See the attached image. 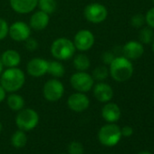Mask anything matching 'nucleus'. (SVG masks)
Masks as SVG:
<instances>
[{
	"label": "nucleus",
	"instance_id": "39448f33",
	"mask_svg": "<svg viewBox=\"0 0 154 154\" xmlns=\"http://www.w3.org/2000/svg\"><path fill=\"white\" fill-rule=\"evenodd\" d=\"M38 122V113L34 109L30 108L22 109L16 117V123L17 127L24 131L34 130L37 126Z\"/></svg>",
	"mask_w": 154,
	"mask_h": 154
},
{
	"label": "nucleus",
	"instance_id": "a211bd4d",
	"mask_svg": "<svg viewBox=\"0 0 154 154\" xmlns=\"http://www.w3.org/2000/svg\"><path fill=\"white\" fill-rule=\"evenodd\" d=\"M0 60L7 68L17 67L21 63V55L17 50L8 49L1 54Z\"/></svg>",
	"mask_w": 154,
	"mask_h": 154
},
{
	"label": "nucleus",
	"instance_id": "bb28decb",
	"mask_svg": "<svg viewBox=\"0 0 154 154\" xmlns=\"http://www.w3.org/2000/svg\"><path fill=\"white\" fill-rule=\"evenodd\" d=\"M145 23V17L140 15V14H137V15H134L132 17H131V24L132 26L136 27V28H140Z\"/></svg>",
	"mask_w": 154,
	"mask_h": 154
},
{
	"label": "nucleus",
	"instance_id": "aec40b11",
	"mask_svg": "<svg viewBox=\"0 0 154 154\" xmlns=\"http://www.w3.org/2000/svg\"><path fill=\"white\" fill-rule=\"evenodd\" d=\"M47 73L55 78H61L65 73V68L59 61H48Z\"/></svg>",
	"mask_w": 154,
	"mask_h": 154
},
{
	"label": "nucleus",
	"instance_id": "c756f323",
	"mask_svg": "<svg viewBox=\"0 0 154 154\" xmlns=\"http://www.w3.org/2000/svg\"><path fill=\"white\" fill-rule=\"evenodd\" d=\"M145 22L150 28H154V8L147 12L145 16Z\"/></svg>",
	"mask_w": 154,
	"mask_h": 154
},
{
	"label": "nucleus",
	"instance_id": "f704fd0d",
	"mask_svg": "<svg viewBox=\"0 0 154 154\" xmlns=\"http://www.w3.org/2000/svg\"><path fill=\"white\" fill-rule=\"evenodd\" d=\"M139 154H151L150 152H149V151H145V150H143V151H140Z\"/></svg>",
	"mask_w": 154,
	"mask_h": 154
},
{
	"label": "nucleus",
	"instance_id": "473e14b6",
	"mask_svg": "<svg viewBox=\"0 0 154 154\" xmlns=\"http://www.w3.org/2000/svg\"><path fill=\"white\" fill-rule=\"evenodd\" d=\"M6 95H7L6 90L1 86V85H0V103L3 102L6 99Z\"/></svg>",
	"mask_w": 154,
	"mask_h": 154
},
{
	"label": "nucleus",
	"instance_id": "b1692460",
	"mask_svg": "<svg viewBox=\"0 0 154 154\" xmlns=\"http://www.w3.org/2000/svg\"><path fill=\"white\" fill-rule=\"evenodd\" d=\"M109 75V69L104 65H99L93 71V78L95 81H103Z\"/></svg>",
	"mask_w": 154,
	"mask_h": 154
},
{
	"label": "nucleus",
	"instance_id": "9b49d317",
	"mask_svg": "<svg viewBox=\"0 0 154 154\" xmlns=\"http://www.w3.org/2000/svg\"><path fill=\"white\" fill-rule=\"evenodd\" d=\"M68 107L75 112H82L88 109L90 100L85 93L77 92L71 94L67 100Z\"/></svg>",
	"mask_w": 154,
	"mask_h": 154
},
{
	"label": "nucleus",
	"instance_id": "cd10ccee",
	"mask_svg": "<svg viewBox=\"0 0 154 154\" xmlns=\"http://www.w3.org/2000/svg\"><path fill=\"white\" fill-rule=\"evenodd\" d=\"M8 29H9V26L7 21L4 20L3 18H0V41L4 40L8 36Z\"/></svg>",
	"mask_w": 154,
	"mask_h": 154
},
{
	"label": "nucleus",
	"instance_id": "4be33fe9",
	"mask_svg": "<svg viewBox=\"0 0 154 154\" xmlns=\"http://www.w3.org/2000/svg\"><path fill=\"white\" fill-rule=\"evenodd\" d=\"M26 142H27V137L24 131L19 130L12 135L11 143L15 148H17V149L23 148L26 146Z\"/></svg>",
	"mask_w": 154,
	"mask_h": 154
},
{
	"label": "nucleus",
	"instance_id": "9d476101",
	"mask_svg": "<svg viewBox=\"0 0 154 154\" xmlns=\"http://www.w3.org/2000/svg\"><path fill=\"white\" fill-rule=\"evenodd\" d=\"M8 35L14 41L23 42L30 37L31 27L23 21H17L9 26Z\"/></svg>",
	"mask_w": 154,
	"mask_h": 154
},
{
	"label": "nucleus",
	"instance_id": "ea45409f",
	"mask_svg": "<svg viewBox=\"0 0 154 154\" xmlns=\"http://www.w3.org/2000/svg\"><path fill=\"white\" fill-rule=\"evenodd\" d=\"M153 97H154V94H153Z\"/></svg>",
	"mask_w": 154,
	"mask_h": 154
},
{
	"label": "nucleus",
	"instance_id": "423d86ee",
	"mask_svg": "<svg viewBox=\"0 0 154 154\" xmlns=\"http://www.w3.org/2000/svg\"><path fill=\"white\" fill-rule=\"evenodd\" d=\"M70 84L76 92L86 93L92 90V88L94 87V80L93 76L86 72L78 71L71 76Z\"/></svg>",
	"mask_w": 154,
	"mask_h": 154
},
{
	"label": "nucleus",
	"instance_id": "2eb2a0df",
	"mask_svg": "<svg viewBox=\"0 0 154 154\" xmlns=\"http://www.w3.org/2000/svg\"><path fill=\"white\" fill-rule=\"evenodd\" d=\"M122 52L124 57L128 58L129 60H136L140 58L144 52V48L140 42L137 41H130L126 43L122 48Z\"/></svg>",
	"mask_w": 154,
	"mask_h": 154
},
{
	"label": "nucleus",
	"instance_id": "72a5a7b5",
	"mask_svg": "<svg viewBox=\"0 0 154 154\" xmlns=\"http://www.w3.org/2000/svg\"><path fill=\"white\" fill-rule=\"evenodd\" d=\"M3 68H4V65H3L1 60H0V75H1V73L3 72Z\"/></svg>",
	"mask_w": 154,
	"mask_h": 154
},
{
	"label": "nucleus",
	"instance_id": "58836bf2",
	"mask_svg": "<svg viewBox=\"0 0 154 154\" xmlns=\"http://www.w3.org/2000/svg\"><path fill=\"white\" fill-rule=\"evenodd\" d=\"M60 154H65V153H60Z\"/></svg>",
	"mask_w": 154,
	"mask_h": 154
},
{
	"label": "nucleus",
	"instance_id": "0eeeda50",
	"mask_svg": "<svg viewBox=\"0 0 154 154\" xmlns=\"http://www.w3.org/2000/svg\"><path fill=\"white\" fill-rule=\"evenodd\" d=\"M84 15L85 19L90 23L100 24L107 18L108 11L103 5L99 3H92L85 7Z\"/></svg>",
	"mask_w": 154,
	"mask_h": 154
},
{
	"label": "nucleus",
	"instance_id": "7c9ffc66",
	"mask_svg": "<svg viewBox=\"0 0 154 154\" xmlns=\"http://www.w3.org/2000/svg\"><path fill=\"white\" fill-rule=\"evenodd\" d=\"M102 58H103V63H104L105 64H109V65H110L111 63H112V62L113 61V59L115 58V56H114V54H113L112 52L107 51V52L103 53Z\"/></svg>",
	"mask_w": 154,
	"mask_h": 154
},
{
	"label": "nucleus",
	"instance_id": "4c0bfd02",
	"mask_svg": "<svg viewBox=\"0 0 154 154\" xmlns=\"http://www.w3.org/2000/svg\"><path fill=\"white\" fill-rule=\"evenodd\" d=\"M152 3H153V4H154V0H152Z\"/></svg>",
	"mask_w": 154,
	"mask_h": 154
},
{
	"label": "nucleus",
	"instance_id": "6ab92c4d",
	"mask_svg": "<svg viewBox=\"0 0 154 154\" xmlns=\"http://www.w3.org/2000/svg\"><path fill=\"white\" fill-rule=\"evenodd\" d=\"M7 103L8 107L15 112H19L22 109H24L25 106V100L24 98L15 93H11L10 95H8L7 99Z\"/></svg>",
	"mask_w": 154,
	"mask_h": 154
},
{
	"label": "nucleus",
	"instance_id": "20e7f679",
	"mask_svg": "<svg viewBox=\"0 0 154 154\" xmlns=\"http://www.w3.org/2000/svg\"><path fill=\"white\" fill-rule=\"evenodd\" d=\"M122 138V132L119 126L114 123H109L103 126L98 132L100 142L107 147L115 146Z\"/></svg>",
	"mask_w": 154,
	"mask_h": 154
},
{
	"label": "nucleus",
	"instance_id": "dca6fc26",
	"mask_svg": "<svg viewBox=\"0 0 154 154\" xmlns=\"http://www.w3.org/2000/svg\"><path fill=\"white\" fill-rule=\"evenodd\" d=\"M49 21H50L49 15L39 10L31 16L29 26L32 29L35 31H42L47 27Z\"/></svg>",
	"mask_w": 154,
	"mask_h": 154
},
{
	"label": "nucleus",
	"instance_id": "c9c22d12",
	"mask_svg": "<svg viewBox=\"0 0 154 154\" xmlns=\"http://www.w3.org/2000/svg\"><path fill=\"white\" fill-rule=\"evenodd\" d=\"M2 129H3V125H2V123L0 122V132L2 131Z\"/></svg>",
	"mask_w": 154,
	"mask_h": 154
},
{
	"label": "nucleus",
	"instance_id": "1a4fd4ad",
	"mask_svg": "<svg viewBox=\"0 0 154 154\" xmlns=\"http://www.w3.org/2000/svg\"><path fill=\"white\" fill-rule=\"evenodd\" d=\"M94 42L95 38L94 34L87 29L79 30L73 37V45L75 46V49L81 52L90 50L94 46Z\"/></svg>",
	"mask_w": 154,
	"mask_h": 154
},
{
	"label": "nucleus",
	"instance_id": "6e6552de",
	"mask_svg": "<svg viewBox=\"0 0 154 154\" xmlns=\"http://www.w3.org/2000/svg\"><path fill=\"white\" fill-rule=\"evenodd\" d=\"M64 94L63 85L57 79L48 80L43 87L44 97L49 102L59 101Z\"/></svg>",
	"mask_w": 154,
	"mask_h": 154
},
{
	"label": "nucleus",
	"instance_id": "f257e3e1",
	"mask_svg": "<svg viewBox=\"0 0 154 154\" xmlns=\"http://www.w3.org/2000/svg\"><path fill=\"white\" fill-rule=\"evenodd\" d=\"M26 75L24 72L17 68H8L1 73L0 85L7 93H16L19 91L25 85Z\"/></svg>",
	"mask_w": 154,
	"mask_h": 154
},
{
	"label": "nucleus",
	"instance_id": "a878e982",
	"mask_svg": "<svg viewBox=\"0 0 154 154\" xmlns=\"http://www.w3.org/2000/svg\"><path fill=\"white\" fill-rule=\"evenodd\" d=\"M69 154H84V147L79 141H72L68 147Z\"/></svg>",
	"mask_w": 154,
	"mask_h": 154
},
{
	"label": "nucleus",
	"instance_id": "f3484780",
	"mask_svg": "<svg viewBox=\"0 0 154 154\" xmlns=\"http://www.w3.org/2000/svg\"><path fill=\"white\" fill-rule=\"evenodd\" d=\"M102 116L109 123H113L120 119L121 109L116 103H108L102 109Z\"/></svg>",
	"mask_w": 154,
	"mask_h": 154
},
{
	"label": "nucleus",
	"instance_id": "412c9836",
	"mask_svg": "<svg viewBox=\"0 0 154 154\" xmlns=\"http://www.w3.org/2000/svg\"><path fill=\"white\" fill-rule=\"evenodd\" d=\"M72 63H73L74 68L77 71H80V72H85L87 69H89V67L91 65V62H90L89 57L84 54H77L73 58Z\"/></svg>",
	"mask_w": 154,
	"mask_h": 154
},
{
	"label": "nucleus",
	"instance_id": "ddd939ff",
	"mask_svg": "<svg viewBox=\"0 0 154 154\" xmlns=\"http://www.w3.org/2000/svg\"><path fill=\"white\" fill-rule=\"evenodd\" d=\"M38 0H10L12 9L18 14H28L35 9Z\"/></svg>",
	"mask_w": 154,
	"mask_h": 154
},
{
	"label": "nucleus",
	"instance_id": "2f4dec72",
	"mask_svg": "<svg viewBox=\"0 0 154 154\" xmlns=\"http://www.w3.org/2000/svg\"><path fill=\"white\" fill-rule=\"evenodd\" d=\"M121 132H122V136H124V137H130L132 135L133 133V130L131 126H124L122 130H121Z\"/></svg>",
	"mask_w": 154,
	"mask_h": 154
},
{
	"label": "nucleus",
	"instance_id": "e433bc0d",
	"mask_svg": "<svg viewBox=\"0 0 154 154\" xmlns=\"http://www.w3.org/2000/svg\"><path fill=\"white\" fill-rule=\"evenodd\" d=\"M152 49H153V52H154V39H153V44H152Z\"/></svg>",
	"mask_w": 154,
	"mask_h": 154
},
{
	"label": "nucleus",
	"instance_id": "7ed1b4c3",
	"mask_svg": "<svg viewBox=\"0 0 154 154\" xmlns=\"http://www.w3.org/2000/svg\"><path fill=\"white\" fill-rule=\"evenodd\" d=\"M75 46L73 42L65 37H60L55 39L51 45L52 55L59 60L65 61L71 59L75 53Z\"/></svg>",
	"mask_w": 154,
	"mask_h": 154
},
{
	"label": "nucleus",
	"instance_id": "c85d7f7f",
	"mask_svg": "<svg viewBox=\"0 0 154 154\" xmlns=\"http://www.w3.org/2000/svg\"><path fill=\"white\" fill-rule=\"evenodd\" d=\"M25 42H26L25 45H26V50H28L30 52H34L38 48V42L33 37H28Z\"/></svg>",
	"mask_w": 154,
	"mask_h": 154
},
{
	"label": "nucleus",
	"instance_id": "5701e85b",
	"mask_svg": "<svg viewBox=\"0 0 154 154\" xmlns=\"http://www.w3.org/2000/svg\"><path fill=\"white\" fill-rule=\"evenodd\" d=\"M41 11L50 15L53 14L57 8V3L55 0H38V5Z\"/></svg>",
	"mask_w": 154,
	"mask_h": 154
},
{
	"label": "nucleus",
	"instance_id": "f03ea898",
	"mask_svg": "<svg viewBox=\"0 0 154 154\" xmlns=\"http://www.w3.org/2000/svg\"><path fill=\"white\" fill-rule=\"evenodd\" d=\"M109 73L116 82H126L133 73L132 63L124 56L115 57L110 64Z\"/></svg>",
	"mask_w": 154,
	"mask_h": 154
},
{
	"label": "nucleus",
	"instance_id": "4468645a",
	"mask_svg": "<svg viewBox=\"0 0 154 154\" xmlns=\"http://www.w3.org/2000/svg\"><path fill=\"white\" fill-rule=\"evenodd\" d=\"M93 88L94 97L101 103H108L113 97L112 88L105 83H98Z\"/></svg>",
	"mask_w": 154,
	"mask_h": 154
},
{
	"label": "nucleus",
	"instance_id": "393cba45",
	"mask_svg": "<svg viewBox=\"0 0 154 154\" xmlns=\"http://www.w3.org/2000/svg\"><path fill=\"white\" fill-rule=\"evenodd\" d=\"M139 39L141 44L149 45L153 40V31L149 27L142 28L139 33Z\"/></svg>",
	"mask_w": 154,
	"mask_h": 154
},
{
	"label": "nucleus",
	"instance_id": "f8f14e48",
	"mask_svg": "<svg viewBox=\"0 0 154 154\" xmlns=\"http://www.w3.org/2000/svg\"><path fill=\"white\" fill-rule=\"evenodd\" d=\"M47 67L48 61L40 57H35L27 63L26 71L33 77H41L47 73Z\"/></svg>",
	"mask_w": 154,
	"mask_h": 154
}]
</instances>
